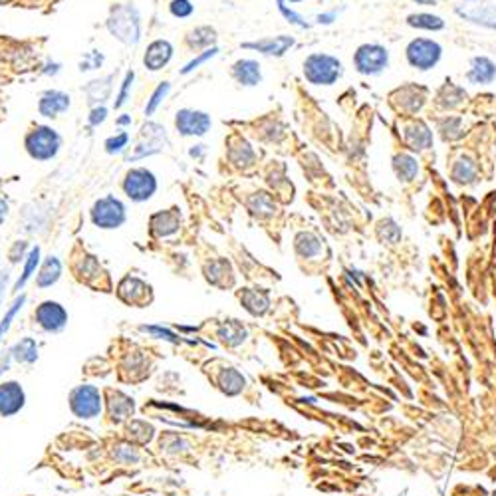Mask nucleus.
I'll use <instances>...</instances> for the list:
<instances>
[{
	"label": "nucleus",
	"instance_id": "obj_1",
	"mask_svg": "<svg viewBox=\"0 0 496 496\" xmlns=\"http://www.w3.org/2000/svg\"><path fill=\"white\" fill-rule=\"evenodd\" d=\"M108 30L125 46H135L141 40V14L133 4L113 6L108 19Z\"/></svg>",
	"mask_w": 496,
	"mask_h": 496
},
{
	"label": "nucleus",
	"instance_id": "obj_2",
	"mask_svg": "<svg viewBox=\"0 0 496 496\" xmlns=\"http://www.w3.org/2000/svg\"><path fill=\"white\" fill-rule=\"evenodd\" d=\"M343 76V64L340 58L314 52L304 60V78L314 86H334Z\"/></svg>",
	"mask_w": 496,
	"mask_h": 496
},
{
	"label": "nucleus",
	"instance_id": "obj_3",
	"mask_svg": "<svg viewBox=\"0 0 496 496\" xmlns=\"http://www.w3.org/2000/svg\"><path fill=\"white\" fill-rule=\"evenodd\" d=\"M441 58L443 46L433 38L417 36L405 46L407 64L411 66L413 70H419V72H429L433 68H437Z\"/></svg>",
	"mask_w": 496,
	"mask_h": 496
},
{
	"label": "nucleus",
	"instance_id": "obj_4",
	"mask_svg": "<svg viewBox=\"0 0 496 496\" xmlns=\"http://www.w3.org/2000/svg\"><path fill=\"white\" fill-rule=\"evenodd\" d=\"M24 148L28 155L36 161H50L58 155L62 148V138L56 129L48 125H36L32 131H28L24 138Z\"/></svg>",
	"mask_w": 496,
	"mask_h": 496
},
{
	"label": "nucleus",
	"instance_id": "obj_5",
	"mask_svg": "<svg viewBox=\"0 0 496 496\" xmlns=\"http://www.w3.org/2000/svg\"><path fill=\"white\" fill-rule=\"evenodd\" d=\"M68 405L70 411L76 415L78 419H95L100 417L101 409H103V393L100 387L95 386H78L70 391L68 396Z\"/></svg>",
	"mask_w": 496,
	"mask_h": 496
},
{
	"label": "nucleus",
	"instance_id": "obj_6",
	"mask_svg": "<svg viewBox=\"0 0 496 496\" xmlns=\"http://www.w3.org/2000/svg\"><path fill=\"white\" fill-rule=\"evenodd\" d=\"M389 50L383 44L368 42L361 44L353 54V66L356 72L361 76H379L383 74L389 66Z\"/></svg>",
	"mask_w": 496,
	"mask_h": 496
},
{
	"label": "nucleus",
	"instance_id": "obj_7",
	"mask_svg": "<svg viewBox=\"0 0 496 496\" xmlns=\"http://www.w3.org/2000/svg\"><path fill=\"white\" fill-rule=\"evenodd\" d=\"M90 217H92V222L98 229L111 230L120 229L128 219V212H125V205L118 197L108 195V197H101V199L93 202Z\"/></svg>",
	"mask_w": 496,
	"mask_h": 496
},
{
	"label": "nucleus",
	"instance_id": "obj_8",
	"mask_svg": "<svg viewBox=\"0 0 496 496\" xmlns=\"http://www.w3.org/2000/svg\"><path fill=\"white\" fill-rule=\"evenodd\" d=\"M121 187L129 201L145 202L157 193V177L145 167H135L128 171Z\"/></svg>",
	"mask_w": 496,
	"mask_h": 496
},
{
	"label": "nucleus",
	"instance_id": "obj_9",
	"mask_svg": "<svg viewBox=\"0 0 496 496\" xmlns=\"http://www.w3.org/2000/svg\"><path fill=\"white\" fill-rule=\"evenodd\" d=\"M32 324L44 334H60L68 326V312L60 302L46 300L38 304L32 312Z\"/></svg>",
	"mask_w": 496,
	"mask_h": 496
},
{
	"label": "nucleus",
	"instance_id": "obj_10",
	"mask_svg": "<svg viewBox=\"0 0 496 496\" xmlns=\"http://www.w3.org/2000/svg\"><path fill=\"white\" fill-rule=\"evenodd\" d=\"M175 128L183 138H202L211 131L212 120L207 111L183 108L175 115Z\"/></svg>",
	"mask_w": 496,
	"mask_h": 496
},
{
	"label": "nucleus",
	"instance_id": "obj_11",
	"mask_svg": "<svg viewBox=\"0 0 496 496\" xmlns=\"http://www.w3.org/2000/svg\"><path fill=\"white\" fill-rule=\"evenodd\" d=\"M165 145H169L165 128H161L157 123H148L141 129V141L138 143V148H133V153L128 155V161H138V159L155 155L159 151H163Z\"/></svg>",
	"mask_w": 496,
	"mask_h": 496
},
{
	"label": "nucleus",
	"instance_id": "obj_12",
	"mask_svg": "<svg viewBox=\"0 0 496 496\" xmlns=\"http://www.w3.org/2000/svg\"><path fill=\"white\" fill-rule=\"evenodd\" d=\"M26 405V391L19 381H0V417H14Z\"/></svg>",
	"mask_w": 496,
	"mask_h": 496
},
{
	"label": "nucleus",
	"instance_id": "obj_13",
	"mask_svg": "<svg viewBox=\"0 0 496 496\" xmlns=\"http://www.w3.org/2000/svg\"><path fill=\"white\" fill-rule=\"evenodd\" d=\"M103 403H105V413H108V419L115 425L120 423L129 421L133 413H135V403L133 399L121 391H115V389H105V397H103Z\"/></svg>",
	"mask_w": 496,
	"mask_h": 496
},
{
	"label": "nucleus",
	"instance_id": "obj_14",
	"mask_svg": "<svg viewBox=\"0 0 496 496\" xmlns=\"http://www.w3.org/2000/svg\"><path fill=\"white\" fill-rule=\"evenodd\" d=\"M118 296L129 306H138L143 308L153 300V292L151 286L145 284L143 280H139L135 276H125L118 286Z\"/></svg>",
	"mask_w": 496,
	"mask_h": 496
},
{
	"label": "nucleus",
	"instance_id": "obj_15",
	"mask_svg": "<svg viewBox=\"0 0 496 496\" xmlns=\"http://www.w3.org/2000/svg\"><path fill=\"white\" fill-rule=\"evenodd\" d=\"M463 20H469L472 24L482 28L496 30V6L492 4H460L455 9Z\"/></svg>",
	"mask_w": 496,
	"mask_h": 496
},
{
	"label": "nucleus",
	"instance_id": "obj_16",
	"mask_svg": "<svg viewBox=\"0 0 496 496\" xmlns=\"http://www.w3.org/2000/svg\"><path fill=\"white\" fill-rule=\"evenodd\" d=\"M294 44V36H286V34H282V36L262 38V40H257V42H244L242 48H244V50H254V52H258V54L262 56L280 58V56H284Z\"/></svg>",
	"mask_w": 496,
	"mask_h": 496
},
{
	"label": "nucleus",
	"instance_id": "obj_17",
	"mask_svg": "<svg viewBox=\"0 0 496 496\" xmlns=\"http://www.w3.org/2000/svg\"><path fill=\"white\" fill-rule=\"evenodd\" d=\"M467 82L472 86H487L496 80V62L488 56H475L470 58L469 70H467Z\"/></svg>",
	"mask_w": 496,
	"mask_h": 496
},
{
	"label": "nucleus",
	"instance_id": "obj_18",
	"mask_svg": "<svg viewBox=\"0 0 496 496\" xmlns=\"http://www.w3.org/2000/svg\"><path fill=\"white\" fill-rule=\"evenodd\" d=\"M173 52V44L169 40H153L143 54V66L149 72H159L171 62Z\"/></svg>",
	"mask_w": 496,
	"mask_h": 496
},
{
	"label": "nucleus",
	"instance_id": "obj_19",
	"mask_svg": "<svg viewBox=\"0 0 496 496\" xmlns=\"http://www.w3.org/2000/svg\"><path fill=\"white\" fill-rule=\"evenodd\" d=\"M70 110V95L60 90H46L40 95L38 101V111L44 118H58Z\"/></svg>",
	"mask_w": 496,
	"mask_h": 496
},
{
	"label": "nucleus",
	"instance_id": "obj_20",
	"mask_svg": "<svg viewBox=\"0 0 496 496\" xmlns=\"http://www.w3.org/2000/svg\"><path fill=\"white\" fill-rule=\"evenodd\" d=\"M230 74L237 80V83L244 86V88H254V86L262 82L260 64H258L257 60H250V58H242L239 62H234Z\"/></svg>",
	"mask_w": 496,
	"mask_h": 496
},
{
	"label": "nucleus",
	"instance_id": "obj_21",
	"mask_svg": "<svg viewBox=\"0 0 496 496\" xmlns=\"http://www.w3.org/2000/svg\"><path fill=\"white\" fill-rule=\"evenodd\" d=\"M425 93L427 90L423 88H415V86H405L399 88L397 92L391 93V98H399V105L397 111H403L407 115H415L417 111H421L423 103H425Z\"/></svg>",
	"mask_w": 496,
	"mask_h": 496
},
{
	"label": "nucleus",
	"instance_id": "obj_22",
	"mask_svg": "<svg viewBox=\"0 0 496 496\" xmlns=\"http://www.w3.org/2000/svg\"><path fill=\"white\" fill-rule=\"evenodd\" d=\"M405 141H407L409 149H413V151L429 149L433 143L431 129L427 128L423 121H413L405 131Z\"/></svg>",
	"mask_w": 496,
	"mask_h": 496
},
{
	"label": "nucleus",
	"instance_id": "obj_23",
	"mask_svg": "<svg viewBox=\"0 0 496 496\" xmlns=\"http://www.w3.org/2000/svg\"><path fill=\"white\" fill-rule=\"evenodd\" d=\"M179 222H181V215L171 209V211L157 212L151 217V230L157 237H169L173 234L179 229Z\"/></svg>",
	"mask_w": 496,
	"mask_h": 496
},
{
	"label": "nucleus",
	"instance_id": "obj_24",
	"mask_svg": "<svg viewBox=\"0 0 496 496\" xmlns=\"http://www.w3.org/2000/svg\"><path fill=\"white\" fill-rule=\"evenodd\" d=\"M12 361L19 366H32L38 361V343L32 338H22L10 348Z\"/></svg>",
	"mask_w": 496,
	"mask_h": 496
},
{
	"label": "nucleus",
	"instance_id": "obj_25",
	"mask_svg": "<svg viewBox=\"0 0 496 496\" xmlns=\"http://www.w3.org/2000/svg\"><path fill=\"white\" fill-rule=\"evenodd\" d=\"M62 276V262L58 260L56 257H48L36 272V286L38 288H50L54 286Z\"/></svg>",
	"mask_w": 496,
	"mask_h": 496
},
{
	"label": "nucleus",
	"instance_id": "obj_26",
	"mask_svg": "<svg viewBox=\"0 0 496 496\" xmlns=\"http://www.w3.org/2000/svg\"><path fill=\"white\" fill-rule=\"evenodd\" d=\"M217 387L221 389L222 393L227 396H239L244 389V377L240 376L239 371L234 368H224L219 371V377H217Z\"/></svg>",
	"mask_w": 496,
	"mask_h": 496
},
{
	"label": "nucleus",
	"instance_id": "obj_27",
	"mask_svg": "<svg viewBox=\"0 0 496 496\" xmlns=\"http://www.w3.org/2000/svg\"><path fill=\"white\" fill-rule=\"evenodd\" d=\"M407 26L415 30H427V32H441L445 30V20L433 12H413L407 16Z\"/></svg>",
	"mask_w": 496,
	"mask_h": 496
},
{
	"label": "nucleus",
	"instance_id": "obj_28",
	"mask_svg": "<svg viewBox=\"0 0 496 496\" xmlns=\"http://www.w3.org/2000/svg\"><path fill=\"white\" fill-rule=\"evenodd\" d=\"M187 46L189 50H209V48H215V42H217V30L211 26H199L191 30L187 34Z\"/></svg>",
	"mask_w": 496,
	"mask_h": 496
},
{
	"label": "nucleus",
	"instance_id": "obj_29",
	"mask_svg": "<svg viewBox=\"0 0 496 496\" xmlns=\"http://www.w3.org/2000/svg\"><path fill=\"white\" fill-rule=\"evenodd\" d=\"M111 82H113V76H105L101 80H92V82L86 86V93H88V101L90 103H95V105H103V101L110 100L111 93Z\"/></svg>",
	"mask_w": 496,
	"mask_h": 496
},
{
	"label": "nucleus",
	"instance_id": "obj_30",
	"mask_svg": "<svg viewBox=\"0 0 496 496\" xmlns=\"http://www.w3.org/2000/svg\"><path fill=\"white\" fill-rule=\"evenodd\" d=\"M393 171L399 181H413L415 175L419 173V163L409 153H397L393 157Z\"/></svg>",
	"mask_w": 496,
	"mask_h": 496
},
{
	"label": "nucleus",
	"instance_id": "obj_31",
	"mask_svg": "<svg viewBox=\"0 0 496 496\" xmlns=\"http://www.w3.org/2000/svg\"><path fill=\"white\" fill-rule=\"evenodd\" d=\"M219 338H221V341L224 343V346L234 348V346H239V343L244 341V338H247V330H244V326L237 322V320H229V322H224L221 326V330H219Z\"/></svg>",
	"mask_w": 496,
	"mask_h": 496
},
{
	"label": "nucleus",
	"instance_id": "obj_32",
	"mask_svg": "<svg viewBox=\"0 0 496 496\" xmlns=\"http://www.w3.org/2000/svg\"><path fill=\"white\" fill-rule=\"evenodd\" d=\"M239 298H240V302H242V306H244L252 316H262V314L268 310L267 294H258V290H250V288H247V290H242V292H240Z\"/></svg>",
	"mask_w": 496,
	"mask_h": 496
},
{
	"label": "nucleus",
	"instance_id": "obj_33",
	"mask_svg": "<svg viewBox=\"0 0 496 496\" xmlns=\"http://www.w3.org/2000/svg\"><path fill=\"white\" fill-rule=\"evenodd\" d=\"M38 267H40V247H34L30 252H28L26 262H24V270H22V274H20V278L16 280V284H14V288H12V292H14V294H19L20 290L26 286L28 280L36 274Z\"/></svg>",
	"mask_w": 496,
	"mask_h": 496
},
{
	"label": "nucleus",
	"instance_id": "obj_34",
	"mask_svg": "<svg viewBox=\"0 0 496 496\" xmlns=\"http://www.w3.org/2000/svg\"><path fill=\"white\" fill-rule=\"evenodd\" d=\"M320 250H322V240L316 239V237L310 234V232H304V234H300V237L296 239V252H298L300 257L304 258L318 257V254H320Z\"/></svg>",
	"mask_w": 496,
	"mask_h": 496
},
{
	"label": "nucleus",
	"instance_id": "obj_35",
	"mask_svg": "<svg viewBox=\"0 0 496 496\" xmlns=\"http://www.w3.org/2000/svg\"><path fill=\"white\" fill-rule=\"evenodd\" d=\"M125 431L129 433V439L131 441L139 443V445H145V443L151 441L153 437V427L145 421H138V419H131L125 427Z\"/></svg>",
	"mask_w": 496,
	"mask_h": 496
},
{
	"label": "nucleus",
	"instance_id": "obj_36",
	"mask_svg": "<svg viewBox=\"0 0 496 496\" xmlns=\"http://www.w3.org/2000/svg\"><path fill=\"white\" fill-rule=\"evenodd\" d=\"M171 92V83L169 82H161L155 88V92L151 93V98L148 100V105H145V115H153L157 111V108L163 103V100L167 98V93Z\"/></svg>",
	"mask_w": 496,
	"mask_h": 496
},
{
	"label": "nucleus",
	"instance_id": "obj_37",
	"mask_svg": "<svg viewBox=\"0 0 496 496\" xmlns=\"http://www.w3.org/2000/svg\"><path fill=\"white\" fill-rule=\"evenodd\" d=\"M24 302H26V296L20 294L14 302H12V306H10V310L6 312V316L2 318V322H0V340L4 338V334L10 330V326H12V320L16 318V314L22 310V306H24Z\"/></svg>",
	"mask_w": 496,
	"mask_h": 496
},
{
	"label": "nucleus",
	"instance_id": "obj_38",
	"mask_svg": "<svg viewBox=\"0 0 496 496\" xmlns=\"http://www.w3.org/2000/svg\"><path fill=\"white\" fill-rule=\"evenodd\" d=\"M169 12L175 19H191L195 14V4L191 0H171Z\"/></svg>",
	"mask_w": 496,
	"mask_h": 496
},
{
	"label": "nucleus",
	"instance_id": "obj_39",
	"mask_svg": "<svg viewBox=\"0 0 496 496\" xmlns=\"http://www.w3.org/2000/svg\"><path fill=\"white\" fill-rule=\"evenodd\" d=\"M129 143V133L128 131H120V133H115V135H111V138L105 139V151L110 153V155H118V153H121L123 149L128 148Z\"/></svg>",
	"mask_w": 496,
	"mask_h": 496
},
{
	"label": "nucleus",
	"instance_id": "obj_40",
	"mask_svg": "<svg viewBox=\"0 0 496 496\" xmlns=\"http://www.w3.org/2000/svg\"><path fill=\"white\" fill-rule=\"evenodd\" d=\"M133 80H135V72L129 70L128 74H125V78H123V82H121V90L120 93H118V98H115V103H113L115 110H121V108L128 103L129 93H131V88H133Z\"/></svg>",
	"mask_w": 496,
	"mask_h": 496
},
{
	"label": "nucleus",
	"instance_id": "obj_41",
	"mask_svg": "<svg viewBox=\"0 0 496 496\" xmlns=\"http://www.w3.org/2000/svg\"><path fill=\"white\" fill-rule=\"evenodd\" d=\"M219 54V48L215 46V48H209V50H205V52H201L199 56H195L193 60L189 62V64L185 66L183 70H181V76H187V74H191V72H195L199 66H202V64H207L211 58H215V56Z\"/></svg>",
	"mask_w": 496,
	"mask_h": 496
},
{
	"label": "nucleus",
	"instance_id": "obj_42",
	"mask_svg": "<svg viewBox=\"0 0 496 496\" xmlns=\"http://www.w3.org/2000/svg\"><path fill=\"white\" fill-rule=\"evenodd\" d=\"M103 54L101 52H98V50H92V52H88V54H83L82 62H80V70L82 72H90V70H100L101 66H103Z\"/></svg>",
	"mask_w": 496,
	"mask_h": 496
},
{
	"label": "nucleus",
	"instance_id": "obj_43",
	"mask_svg": "<svg viewBox=\"0 0 496 496\" xmlns=\"http://www.w3.org/2000/svg\"><path fill=\"white\" fill-rule=\"evenodd\" d=\"M379 234H381V240H387V242H397L399 237H401V229H399L391 219H386V221L381 222V227H379Z\"/></svg>",
	"mask_w": 496,
	"mask_h": 496
},
{
	"label": "nucleus",
	"instance_id": "obj_44",
	"mask_svg": "<svg viewBox=\"0 0 496 496\" xmlns=\"http://www.w3.org/2000/svg\"><path fill=\"white\" fill-rule=\"evenodd\" d=\"M105 120H108V108L105 105H93L92 111H90V118H88V123L92 128H98Z\"/></svg>",
	"mask_w": 496,
	"mask_h": 496
},
{
	"label": "nucleus",
	"instance_id": "obj_45",
	"mask_svg": "<svg viewBox=\"0 0 496 496\" xmlns=\"http://www.w3.org/2000/svg\"><path fill=\"white\" fill-rule=\"evenodd\" d=\"M9 270L6 268H0V308H2V302L6 298V286H9Z\"/></svg>",
	"mask_w": 496,
	"mask_h": 496
},
{
	"label": "nucleus",
	"instance_id": "obj_46",
	"mask_svg": "<svg viewBox=\"0 0 496 496\" xmlns=\"http://www.w3.org/2000/svg\"><path fill=\"white\" fill-rule=\"evenodd\" d=\"M24 248H26V242H16L14 244V250H10V260L12 262H20L22 260V254H24Z\"/></svg>",
	"mask_w": 496,
	"mask_h": 496
},
{
	"label": "nucleus",
	"instance_id": "obj_47",
	"mask_svg": "<svg viewBox=\"0 0 496 496\" xmlns=\"http://www.w3.org/2000/svg\"><path fill=\"white\" fill-rule=\"evenodd\" d=\"M10 366H12V356H10V349L6 351V353H2V351H0V376H2L4 371H9Z\"/></svg>",
	"mask_w": 496,
	"mask_h": 496
},
{
	"label": "nucleus",
	"instance_id": "obj_48",
	"mask_svg": "<svg viewBox=\"0 0 496 496\" xmlns=\"http://www.w3.org/2000/svg\"><path fill=\"white\" fill-rule=\"evenodd\" d=\"M336 19H338V12H336V10H331V12L320 14L316 22H318V24H331V22H334Z\"/></svg>",
	"mask_w": 496,
	"mask_h": 496
},
{
	"label": "nucleus",
	"instance_id": "obj_49",
	"mask_svg": "<svg viewBox=\"0 0 496 496\" xmlns=\"http://www.w3.org/2000/svg\"><path fill=\"white\" fill-rule=\"evenodd\" d=\"M6 215H9V202L0 197V224L6 221Z\"/></svg>",
	"mask_w": 496,
	"mask_h": 496
},
{
	"label": "nucleus",
	"instance_id": "obj_50",
	"mask_svg": "<svg viewBox=\"0 0 496 496\" xmlns=\"http://www.w3.org/2000/svg\"><path fill=\"white\" fill-rule=\"evenodd\" d=\"M202 153H205V145H195V148L189 151V155L195 157V159H201Z\"/></svg>",
	"mask_w": 496,
	"mask_h": 496
},
{
	"label": "nucleus",
	"instance_id": "obj_51",
	"mask_svg": "<svg viewBox=\"0 0 496 496\" xmlns=\"http://www.w3.org/2000/svg\"><path fill=\"white\" fill-rule=\"evenodd\" d=\"M60 72V66L56 64V62H48L46 64V70H44V74H52V76H56Z\"/></svg>",
	"mask_w": 496,
	"mask_h": 496
},
{
	"label": "nucleus",
	"instance_id": "obj_52",
	"mask_svg": "<svg viewBox=\"0 0 496 496\" xmlns=\"http://www.w3.org/2000/svg\"><path fill=\"white\" fill-rule=\"evenodd\" d=\"M411 2H415L417 6H437L439 4V0H411Z\"/></svg>",
	"mask_w": 496,
	"mask_h": 496
},
{
	"label": "nucleus",
	"instance_id": "obj_53",
	"mask_svg": "<svg viewBox=\"0 0 496 496\" xmlns=\"http://www.w3.org/2000/svg\"><path fill=\"white\" fill-rule=\"evenodd\" d=\"M118 125H121V128L131 125V115H128V113H121L120 118H118Z\"/></svg>",
	"mask_w": 496,
	"mask_h": 496
},
{
	"label": "nucleus",
	"instance_id": "obj_54",
	"mask_svg": "<svg viewBox=\"0 0 496 496\" xmlns=\"http://www.w3.org/2000/svg\"><path fill=\"white\" fill-rule=\"evenodd\" d=\"M463 2H467V4H482L485 0H463Z\"/></svg>",
	"mask_w": 496,
	"mask_h": 496
}]
</instances>
